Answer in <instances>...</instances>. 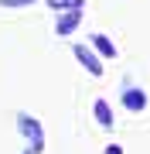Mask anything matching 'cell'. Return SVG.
Masks as SVG:
<instances>
[{
  "label": "cell",
  "mask_w": 150,
  "mask_h": 154,
  "mask_svg": "<svg viewBox=\"0 0 150 154\" xmlns=\"http://www.w3.org/2000/svg\"><path fill=\"white\" fill-rule=\"evenodd\" d=\"M34 0H0V7H28Z\"/></svg>",
  "instance_id": "ba28073f"
},
{
  "label": "cell",
  "mask_w": 150,
  "mask_h": 154,
  "mask_svg": "<svg viewBox=\"0 0 150 154\" xmlns=\"http://www.w3.org/2000/svg\"><path fill=\"white\" fill-rule=\"evenodd\" d=\"M17 130H21V137L31 144V151H34V154L45 151V130H41L38 116H31V113H17Z\"/></svg>",
  "instance_id": "6da1fadb"
},
{
  "label": "cell",
  "mask_w": 150,
  "mask_h": 154,
  "mask_svg": "<svg viewBox=\"0 0 150 154\" xmlns=\"http://www.w3.org/2000/svg\"><path fill=\"white\" fill-rule=\"evenodd\" d=\"M106 154H123V147H119V144H109V147H106Z\"/></svg>",
  "instance_id": "9c48e42d"
},
{
  "label": "cell",
  "mask_w": 150,
  "mask_h": 154,
  "mask_svg": "<svg viewBox=\"0 0 150 154\" xmlns=\"http://www.w3.org/2000/svg\"><path fill=\"white\" fill-rule=\"evenodd\" d=\"M123 106H126L130 113H140L147 106V96H143V89H126L123 93Z\"/></svg>",
  "instance_id": "277c9868"
},
{
  "label": "cell",
  "mask_w": 150,
  "mask_h": 154,
  "mask_svg": "<svg viewBox=\"0 0 150 154\" xmlns=\"http://www.w3.org/2000/svg\"><path fill=\"white\" fill-rule=\"evenodd\" d=\"M51 7L55 11H75V7H82V0H51Z\"/></svg>",
  "instance_id": "52a82bcc"
},
{
  "label": "cell",
  "mask_w": 150,
  "mask_h": 154,
  "mask_svg": "<svg viewBox=\"0 0 150 154\" xmlns=\"http://www.w3.org/2000/svg\"><path fill=\"white\" fill-rule=\"evenodd\" d=\"M24 154H34V151H24Z\"/></svg>",
  "instance_id": "30bf717a"
},
{
  "label": "cell",
  "mask_w": 150,
  "mask_h": 154,
  "mask_svg": "<svg viewBox=\"0 0 150 154\" xmlns=\"http://www.w3.org/2000/svg\"><path fill=\"white\" fill-rule=\"evenodd\" d=\"M92 48L99 51V55H106V58H116V45L106 38V34H92Z\"/></svg>",
  "instance_id": "5b68a950"
},
{
  "label": "cell",
  "mask_w": 150,
  "mask_h": 154,
  "mask_svg": "<svg viewBox=\"0 0 150 154\" xmlns=\"http://www.w3.org/2000/svg\"><path fill=\"white\" fill-rule=\"evenodd\" d=\"M78 24H82V7H75V11H65L58 17V24H55V31L61 34V38H65V34H72Z\"/></svg>",
  "instance_id": "3957f363"
},
{
  "label": "cell",
  "mask_w": 150,
  "mask_h": 154,
  "mask_svg": "<svg viewBox=\"0 0 150 154\" xmlns=\"http://www.w3.org/2000/svg\"><path fill=\"white\" fill-rule=\"evenodd\" d=\"M92 113H96V120H99L102 127H113V110H109L106 99H96V103H92Z\"/></svg>",
  "instance_id": "8992f818"
},
{
  "label": "cell",
  "mask_w": 150,
  "mask_h": 154,
  "mask_svg": "<svg viewBox=\"0 0 150 154\" xmlns=\"http://www.w3.org/2000/svg\"><path fill=\"white\" fill-rule=\"evenodd\" d=\"M72 51H75V58L82 62V69L89 72V75H102V58L96 55V51L89 48V45H75Z\"/></svg>",
  "instance_id": "7a4b0ae2"
}]
</instances>
